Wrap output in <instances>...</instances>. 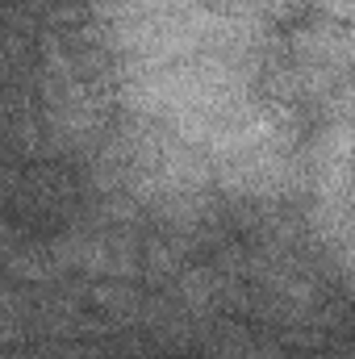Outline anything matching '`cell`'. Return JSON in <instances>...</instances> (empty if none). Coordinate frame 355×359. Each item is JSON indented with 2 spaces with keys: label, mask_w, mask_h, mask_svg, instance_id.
<instances>
[{
  "label": "cell",
  "mask_w": 355,
  "mask_h": 359,
  "mask_svg": "<svg viewBox=\"0 0 355 359\" xmlns=\"http://www.w3.org/2000/svg\"><path fill=\"white\" fill-rule=\"evenodd\" d=\"M105 17L113 21V42L134 67H159L196 55H222L255 38V21L201 8L188 0H109Z\"/></svg>",
  "instance_id": "1"
},
{
  "label": "cell",
  "mask_w": 355,
  "mask_h": 359,
  "mask_svg": "<svg viewBox=\"0 0 355 359\" xmlns=\"http://www.w3.org/2000/svg\"><path fill=\"white\" fill-rule=\"evenodd\" d=\"M247 92V72L226 59V55H196L180 63H159V67H134L130 80L121 84V100L142 113H192L226 100H243Z\"/></svg>",
  "instance_id": "2"
},
{
  "label": "cell",
  "mask_w": 355,
  "mask_h": 359,
  "mask_svg": "<svg viewBox=\"0 0 355 359\" xmlns=\"http://www.w3.org/2000/svg\"><path fill=\"white\" fill-rule=\"evenodd\" d=\"M347 264H351V268H355V247H351V251H347Z\"/></svg>",
  "instance_id": "3"
}]
</instances>
